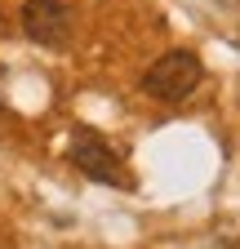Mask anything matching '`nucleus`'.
<instances>
[{
	"instance_id": "f257e3e1",
	"label": "nucleus",
	"mask_w": 240,
	"mask_h": 249,
	"mask_svg": "<svg viewBox=\"0 0 240 249\" xmlns=\"http://www.w3.org/2000/svg\"><path fill=\"white\" fill-rule=\"evenodd\" d=\"M200 80H205L200 58L191 49H169L165 58H156L152 67H147L142 89L152 93V98H160V103H183V98H191L200 89Z\"/></svg>"
},
{
	"instance_id": "20e7f679",
	"label": "nucleus",
	"mask_w": 240,
	"mask_h": 249,
	"mask_svg": "<svg viewBox=\"0 0 240 249\" xmlns=\"http://www.w3.org/2000/svg\"><path fill=\"white\" fill-rule=\"evenodd\" d=\"M9 36V18H5V9H0V40Z\"/></svg>"
},
{
	"instance_id": "f03ea898",
	"label": "nucleus",
	"mask_w": 240,
	"mask_h": 249,
	"mask_svg": "<svg viewBox=\"0 0 240 249\" xmlns=\"http://www.w3.org/2000/svg\"><path fill=\"white\" fill-rule=\"evenodd\" d=\"M71 165L89 178V182H103V187H129L134 178L125 174V160H120V151L94 134V129H76L71 134Z\"/></svg>"
},
{
	"instance_id": "7ed1b4c3",
	"label": "nucleus",
	"mask_w": 240,
	"mask_h": 249,
	"mask_svg": "<svg viewBox=\"0 0 240 249\" xmlns=\"http://www.w3.org/2000/svg\"><path fill=\"white\" fill-rule=\"evenodd\" d=\"M18 22H22V36L36 40L40 49H63L71 40V9L63 0H27Z\"/></svg>"
}]
</instances>
